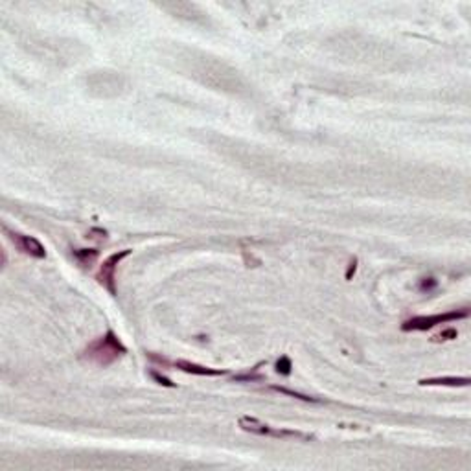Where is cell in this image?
<instances>
[{"instance_id": "6da1fadb", "label": "cell", "mask_w": 471, "mask_h": 471, "mask_svg": "<svg viewBox=\"0 0 471 471\" xmlns=\"http://www.w3.org/2000/svg\"><path fill=\"white\" fill-rule=\"evenodd\" d=\"M127 353V348L125 344L118 339V335L113 331V329H107V333L103 337L96 339L94 343H91L85 352H83V359L87 363H92L96 366H109L120 359V357Z\"/></svg>"}, {"instance_id": "7a4b0ae2", "label": "cell", "mask_w": 471, "mask_h": 471, "mask_svg": "<svg viewBox=\"0 0 471 471\" xmlns=\"http://www.w3.org/2000/svg\"><path fill=\"white\" fill-rule=\"evenodd\" d=\"M469 317V309L462 307V309H451L445 313H436V315H420L407 319L401 324L403 331H427V329L435 328L438 324H447V322H457Z\"/></svg>"}, {"instance_id": "3957f363", "label": "cell", "mask_w": 471, "mask_h": 471, "mask_svg": "<svg viewBox=\"0 0 471 471\" xmlns=\"http://www.w3.org/2000/svg\"><path fill=\"white\" fill-rule=\"evenodd\" d=\"M239 427L247 433L252 435H260V436H271V438H297V440H313V435H306V433H300V431H293V429H275L271 427L269 423H263L258 418H251V416H241L239 418Z\"/></svg>"}, {"instance_id": "277c9868", "label": "cell", "mask_w": 471, "mask_h": 471, "mask_svg": "<svg viewBox=\"0 0 471 471\" xmlns=\"http://www.w3.org/2000/svg\"><path fill=\"white\" fill-rule=\"evenodd\" d=\"M131 249H124V251H118L115 254H110L103 260V263L100 265V271H98L96 280L98 284L103 285V287L109 291V295L115 297L116 295V269L122 263V260H125L127 256H131Z\"/></svg>"}, {"instance_id": "5b68a950", "label": "cell", "mask_w": 471, "mask_h": 471, "mask_svg": "<svg viewBox=\"0 0 471 471\" xmlns=\"http://www.w3.org/2000/svg\"><path fill=\"white\" fill-rule=\"evenodd\" d=\"M4 232L8 234V238L11 239V243H13L15 247L23 252V254L37 258V260L46 258L44 245H42L37 238H33V236H24V234H20V232H11V230L6 229V227H4Z\"/></svg>"}, {"instance_id": "8992f818", "label": "cell", "mask_w": 471, "mask_h": 471, "mask_svg": "<svg viewBox=\"0 0 471 471\" xmlns=\"http://www.w3.org/2000/svg\"><path fill=\"white\" fill-rule=\"evenodd\" d=\"M175 368H178V370L186 372V374H192V375H203V377H217V375H225L229 374L227 370H221V368H210V366H205V365H197V363H192V361H184V359H178V361L173 363Z\"/></svg>"}, {"instance_id": "52a82bcc", "label": "cell", "mask_w": 471, "mask_h": 471, "mask_svg": "<svg viewBox=\"0 0 471 471\" xmlns=\"http://www.w3.org/2000/svg\"><path fill=\"white\" fill-rule=\"evenodd\" d=\"M418 383L421 387H467L469 377H427Z\"/></svg>"}, {"instance_id": "ba28073f", "label": "cell", "mask_w": 471, "mask_h": 471, "mask_svg": "<svg viewBox=\"0 0 471 471\" xmlns=\"http://www.w3.org/2000/svg\"><path fill=\"white\" fill-rule=\"evenodd\" d=\"M72 254L76 256V260L79 261V263H83V265H91L92 261L98 258V249H76V251H72Z\"/></svg>"}, {"instance_id": "9c48e42d", "label": "cell", "mask_w": 471, "mask_h": 471, "mask_svg": "<svg viewBox=\"0 0 471 471\" xmlns=\"http://www.w3.org/2000/svg\"><path fill=\"white\" fill-rule=\"evenodd\" d=\"M271 389L275 390V392H280V394H284V396H289V398L300 399V401L319 403V399H317V398H313V396H307V394L297 392V390H289V389H285V387H276V385H273V387H271Z\"/></svg>"}, {"instance_id": "30bf717a", "label": "cell", "mask_w": 471, "mask_h": 471, "mask_svg": "<svg viewBox=\"0 0 471 471\" xmlns=\"http://www.w3.org/2000/svg\"><path fill=\"white\" fill-rule=\"evenodd\" d=\"M261 365H263V363H258V365L254 366V368H252V374H251V372H247V374L234 375L232 379H234V381H247V383H249V381H263V379H265L263 375H261V374H254V372H256Z\"/></svg>"}, {"instance_id": "8fae6325", "label": "cell", "mask_w": 471, "mask_h": 471, "mask_svg": "<svg viewBox=\"0 0 471 471\" xmlns=\"http://www.w3.org/2000/svg\"><path fill=\"white\" fill-rule=\"evenodd\" d=\"M291 368H293V365H291V359H289L287 355H282L276 361V372L282 375H289L291 374Z\"/></svg>"}, {"instance_id": "7c38bea8", "label": "cell", "mask_w": 471, "mask_h": 471, "mask_svg": "<svg viewBox=\"0 0 471 471\" xmlns=\"http://www.w3.org/2000/svg\"><path fill=\"white\" fill-rule=\"evenodd\" d=\"M458 337V331L455 328H447L444 331H440L438 335L433 337V343H442V341H453V339Z\"/></svg>"}, {"instance_id": "4fadbf2b", "label": "cell", "mask_w": 471, "mask_h": 471, "mask_svg": "<svg viewBox=\"0 0 471 471\" xmlns=\"http://www.w3.org/2000/svg\"><path fill=\"white\" fill-rule=\"evenodd\" d=\"M151 377H153V379H155L159 385H162V387H169V389H173V387H175L173 381L168 379L166 375H162L160 372H156V370H151Z\"/></svg>"}, {"instance_id": "5bb4252c", "label": "cell", "mask_w": 471, "mask_h": 471, "mask_svg": "<svg viewBox=\"0 0 471 471\" xmlns=\"http://www.w3.org/2000/svg\"><path fill=\"white\" fill-rule=\"evenodd\" d=\"M436 285H438V282H436L433 276H429V278H423L420 282V289H421V291H427V293H429V291H433Z\"/></svg>"}, {"instance_id": "9a60e30c", "label": "cell", "mask_w": 471, "mask_h": 471, "mask_svg": "<svg viewBox=\"0 0 471 471\" xmlns=\"http://www.w3.org/2000/svg\"><path fill=\"white\" fill-rule=\"evenodd\" d=\"M355 271H357V258H352L350 260V263H348V269H346V280H352V276L355 275Z\"/></svg>"}]
</instances>
